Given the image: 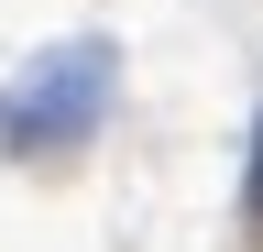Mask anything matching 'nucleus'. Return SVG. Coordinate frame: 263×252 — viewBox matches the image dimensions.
<instances>
[{
    "label": "nucleus",
    "instance_id": "nucleus-2",
    "mask_svg": "<svg viewBox=\"0 0 263 252\" xmlns=\"http://www.w3.org/2000/svg\"><path fill=\"white\" fill-rule=\"evenodd\" d=\"M241 230L263 241V121H252V165H241Z\"/></svg>",
    "mask_w": 263,
    "mask_h": 252
},
{
    "label": "nucleus",
    "instance_id": "nucleus-1",
    "mask_svg": "<svg viewBox=\"0 0 263 252\" xmlns=\"http://www.w3.org/2000/svg\"><path fill=\"white\" fill-rule=\"evenodd\" d=\"M110 88H121V55L99 44V33L55 44L22 88H0V143H11V153H66V143H88L99 110H110Z\"/></svg>",
    "mask_w": 263,
    "mask_h": 252
}]
</instances>
